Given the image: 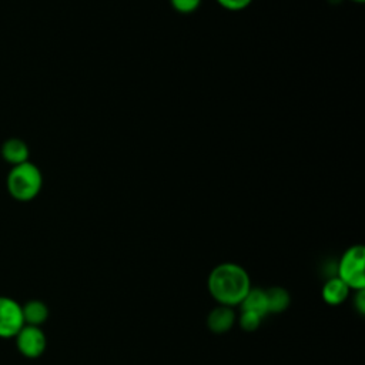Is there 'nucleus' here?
Wrapping results in <instances>:
<instances>
[{
	"instance_id": "nucleus-1",
	"label": "nucleus",
	"mask_w": 365,
	"mask_h": 365,
	"mask_svg": "<svg viewBox=\"0 0 365 365\" xmlns=\"http://www.w3.org/2000/svg\"><path fill=\"white\" fill-rule=\"evenodd\" d=\"M207 288L217 305L234 308L242 302L252 285L244 267L235 262H221L210 271Z\"/></svg>"
},
{
	"instance_id": "nucleus-2",
	"label": "nucleus",
	"mask_w": 365,
	"mask_h": 365,
	"mask_svg": "<svg viewBox=\"0 0 365 365\" xmlns=\"http://www.w3.org/2000/svg\"><path fill=\"white\" fill-rule=\"evenodd\" d=\"M6 187L11 198L20 202L34 200L43 188L41 170L31 161L13 165L6 177Z\"/></svg>"
},
{
	"instance_id": "nucleus-3",
	"label": "nucleus",
	"mask_w": 365,
	"mask_h": 365,
	"mask_svg": "<svg viewBox=\"0 0 365 365\" xmlns=\"http://www.w3.org/2000/svg\"><path fill=\"white\" fill-rule=\"evenodd\" d=\"M336 277L351 291L365 289V247L361 244L346 248L336 264Z\"/></svg>"
},
{
	"instance_id": "nucleus-4",
	"label": "nucleus",
	"mask_w": 365,
	"mask_h": 365,
	"mask_svg": "<svg viewBox=\"0 0 365 365\" xmlns=\"http://www.w3.org/2000/svg\"><path fill=\"white\" fill-rule=\"evenodd\" d=\"M17 351L29 359H36L41 356L47 346L46 334L40 327L24 324L23 328L14 336Z\"/></svg>"
},
{
	"instance_id": "nucleus-5",
	"label": "nucleus",
	"mask_w": 365,
	"mask_h": 365,
	"mask_svg": "<svg viewBox=\"0 0 365 365\" xmlns=\"http://www.w3.org/2000/svg\"><path fill=\"white\" fill-rule=\"evenodd\" d=\"M23 325L24 318L21 304L11 297L0 295V338H14Z\"/></svg>"
},
{
	"instance_id": "nucleus-6",
	"label": "nucleus",
	"mask_w": 365,
	"mask_h": 365,
	"mask_svg": "<svg viewBox=\"0 0 365 365\" xmlns=\"http://www.w3.org/2000/svg\"><path fill=\"white\" fill-rule=\"evenodd\" d=\"M235 311L231 307L217 305L207 315V327L212 334L222 335L231 331L235 324Z\"/></svg>"
},
{
	"instance_id": "nucleus-7",
	"label": "nucleus",
	"mask_w": 365,
	"mask_h": 365,
	"mask_svg": "<svg viewBox=\"0 0 365 365\" xmlns=\"http://www.w3.org/2000/svg\"><path fill=\"white\" fill-rule=\"evenodd\" d=\"M0 154H1V158L6 163L11 164V167H13V165H19L21 163L29 161L30 148L26 144V141H23L21 138L11 137V138H7L6 141H3Z\"/></svg>"
},
{
	"instance_id": "nucleus-8",
	"label": "nucleus",
	"mask_w": 365,
	"mask_h": 365,
	"mask_svg": "<svg viewBox=\"0 0 365 365\" xmlns=\"http://www.w3.org/2000/svg\"><path fill=\"white\" fill-rule=\"evenodd\" d=\"M349 292H351V289L348 288V285L344 281H341L336 275L327 279L321 289L324 302L331 307H336V305H341L342 302H345L346 298L349 297Z\"/></svg>"
},
{
	"instance_id": "nucleus-9",
	"label": "nucleus",
	"mask_w": 365,
	"mask_h": 365,
	"mask_svg": "<svg viewBox=\"0 0 365 365\" xmlns=\"http://www.w3.org/2000/svg\"><path fill=\"white\" fill-rule=\"evenodd\" d=\"M24 324L41 327L48 318V307L40 299H30L21 305Z\"/></svg>"
},
{
	"instance_id": "nucleus-10",
	"label": "nucleus",
	"mask_w": 365,
	"mask_h": 365,
	"mask_svg": "<svg viewBox=\"0 0 365 365\" xmlns=\"http://www.w3.org/2000/svg\"><path fill=\"white\" fill-rule=\"evenodd\" d=\"M240 308L242 311H250L261 318L268 315V305H267V295L265 289L261 288H251L242 302L240 304Z\"/></svg>"
},
{
	"instance_id": "nucleus-11",
	"label": "nucleus",
	"mask_w": 365,
	"mask_h": 365,
	"mask_svg": "<svg viewBox=\"0 0 365 365\" xmlns=\"http://www.w3.org/2000/svg\"><path fill=\"white\" fill-rule=\"evenodd\" d=\"M267 295V305H268V314H281L288 309L291 304L289 292L282 287H271L265 289Z\"/></svg>"
},
{
	"instance_id": "nucleus-12",
	"label": "nucleus",
	"mask_w": 365,
	"mask_h": 365,
	"mask_svg": "<svg viewBox=\"0 0 365 365\" xmlns=\"http://www.w3.org/2000/svg\"><path fill=\"white\" fill-rule=\"evenodd\" d=\"M261 321H262V318H261L259 315L254 314V312L242 311V309L240 311V319H238V322H240L241 329L245 331V332H254V331H257V329L259 328V325H261Z\"/></svg>"
},
{
	"instance_id": "nucleus-13",
	"label": "nucleus",
	"mask_w": 365,
	"mask_h": 365,
	"mask_svg": "<svg viewBox=\"0 0 365 365\" xmlns=\"http://www.w3.org/2000/svg\"><path fill=\"white\" fill-rule=\"evenodd\" d=\"M170 3L175 11L188 14L195 11L200 7L201 0H170Z\"/></svg>"
},
{
	"instance_id": "nucleus-14",
	"label": "nucleus",
	"mask_w": 365,
	"mask_h": 365,
	"mask_svg": "<svg viewBox=\"0 0 365 365\" xmlns=\"http://www.w3.org/2000/svg\"><path fill=\"white\" fill-rule=\"evenodd\" d=\"M222 9L230 10V11H240L247 9L252 0H215Z\"/></svg>"
},
{
	"instance_id": "nucleus-15",
	"label": "nucleus",
	"mask_w": 365,
	"mask_h": 365,
	"mask_svg": "<svg viewBox=\"0 0 365 365\" xmlns=\"http://www.w3.org/2000/svg\"><path fill=\"white\" fill-rule=\"evenodd\" d=\"M354 307H355V309H356L361 315L365 314V289H364V291H355Z\"/></svg>"
},
{
	"instance_id": "nucleus-16",
	"label": "nucleus",
	"mask_w": 365,
	"mask_h": 365,
	"mask_svg": "<svg viewBox=\"0 0 365 365\" xmlns=\"http://www.w3.org/2000/svg\"><path fill=\"white\" fill-rule=\"evenodd\" d=\"M352 1H355V3H364L365 0H352Z\"/></svg>"
}]
</instances>
